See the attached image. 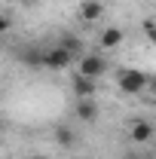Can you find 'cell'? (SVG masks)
Listing matches in <instances>:
<instances>
[{
	"instance_id": "1",
	"label": "cell",
	"mask_w": 156,
	"mask_h": 159,
	"mask_svg": "<svg viewBox=\"0 0 156 159\" xmlns=\"http://www.w3.org/2000/svg\"><path fill=\"white\" fill-rule=\"evenodd\" d=\"M117 86H119L122 95H141V92L150 86V77H147L144 70H138V67H126V70H119Z\"/></svg>"
},
{
	"instance_id": "2",
	"label": "cell",
	"mask_w": 156,
	"mask_h": 159,
	"mask_svg": "<svg viewBox=\"0 0 156 159\" xmlns=\"http://www.w3.org/2000/svg\"><path fill=\"white\" fill-rule=\"evenodd\" d=\"M77 74H83V77H89V80H101L107 74V58L98 55V52L83 55V58H77Z\"/></svg>"
},
{
	"instance_id": "3",
	"label": "cell",
	"mask_w": 156,
	"mask_h": 159,
	"mask_svg": "<svg viewBox=\"0 0 156 159\" xmlns=\"http://www.w3.org/2000/svg\"><path fill=\"white\" fill-rule=\"evenodd\" d=\"M77 55H71L64 46H52V49H46V55H43V67H49V70H64V67H71Z\"/></svg>"
},
{
	"instance_id": "4",
	"label": "cell",
	"mask_w": 156,
	"mask_h": 159,
	"mask_svg": "<svg viewBox=\"0 0 156 159\" xmlns=\"http://www.w3.org/2000/svg\"><path fill=\"white\" fill-rule=\"evenodd\" d=\"M71 92H74V98H95V92H98V80H89V77H83V74H77V77L71 80Z\"/></svg>"
},
{
	"instance_id": "5",
	"label": "cell",
	"mask_w": 156,
	"mask_h": 159,
	"mask_svg": "<svg viewBox=\"0 0 156 159\" xmlns=\"http://www.w3.org/2000/svg\"><path fill=\"white\" fill-rule=\"evenodd\" d=\"M74 113H77L80 122H95V119H98V104H95V98H80L77 104H74Z\"/></svg>"
},
{
	"instance_id": "6",
	"label": "cell",
	"mask_w": 156,
	"mask_h": 159,
	"mask_svg": "<svg viewBox=\"0 0 156 159\" xmlns=\"http://www.w3.org/2000/svg\"><path fill=\"white\" fill-rule=\"evenodd\" d=\"M129 135H132L135 144H147V141L153 138V125H150L147 119H135V122L129 125Z\"/></svg>"
},
{
	"instance_id": "7",
	"label": "cell",
	"mask_w": 156,
	"mask_h": 159,
	"mask_svg": "<svg viewBox=\"0 0 156 159\" xmlns=\"http://www.w3.org/2000/svg\"><path fill=\"white\" fill-rule=\"evenodd\" d=\"M104 16V3L101 0H83L80 3V19L83 21H98Z\"/></svg>"
},
{
	"instance_id": "8",
	"label": "cell",
	"mask_w": 156,
	"mask_h": 159,
	"mask_svg": "<svg viewBox=\"0 0 156 159\" xmlns=\"http://www.w3.org/2000/svg\"><path fill=\"white\" fill-rule=\"evenodd\" d=\"M52 135H55V144L64 147V150H71V147L77 144V132H74L71 125H64V122H58V125L52 129Z\"/></svg>"
},
{
	"instance_id": "9",
	"label": "cell",
	"mask_w": 156,
	"mask_h": 159,
	"mask_svg": "<svg viewBox=\"0 0 156 159\" xmlns=\"http://www.w3.org/2000/svg\"><path fill=\"white\" fill-rule=\"evenodd\" d=\"M122 40H126V34L119 28H104L98 43H101V49H117V46H122Z\"/></svg>"
},
{
	"instance_id": "10",
	"label": "cell",
	"mask_w": 156,
	"mask_h": 159,
	"mask_svg": "<svg viewBox=\"0 0 156 159\" xmlns=\"http://www.w3.org/2000/svg\"><path fill=\"white\" fill-rule=\"evenodd\" d=\"M61 46L71 52V55H77V58H83L86 52H83V43H80V37H74V34H64L61 37Z\"/></svg>"
},
{
	"instance_id": "11",
	"label": "cell",
	"mask_w": 156,
	"mask_h": 159,
	"mask_svg": "<svg viewBox=\"0 0 156 159\" xmlns=\"http://www.w3.org/2000/svg\"><path fill=\"white\" fill-rule=\"evenodd\" d=\"M43 55H46V52H40L37 46H28V49L21 52V61H25V64H34V67H43Z\"/></svg>"
},
{
	"instance_id": "12",
	"label": "cell",
	"mask_w": 156,
	"mask_h": 159,
	"mask_svg": "<svg viewBox=\"0 0 156 159\" xmlns=\"http://www.w3.org/2000/svg\"><path fill=\"white\" fill-rule=\"evenodd\" d=\"M144 31H147V40L156 46V19H147V21H144Z\"/></svg>"
},
{
	"instance_id": "13",
	"label": "cell",
	"mask_w": 156,
	"mask_h": 159,
	"mask_svg": "<svg viewBox=\"0 0 156 159\" xmlns=\"http://www.w3.org/2000/svg\"><path fill=\"white\" fill-rule=\"evenodd\" d=\"M9 25H12V19H9V16H3V19H0V31H9Z\"/></svg>"
},
{
	"instance_id": "14",
	"label": "cell",
	"mask_w": 156,
	"mask_h": 159,
	"mask_svg": "<svg viewBox=\"0 0 156 159\" xmlns=\"http://www.w3.org/2000/svg\"><path fill=\"white\" fill-rule=\"evenodd\" d=\"M147 89H150V92H153V95H156V74H153V77H150V86H147Z\"/></svg>"
},
{
	"instance_id": "15",
	"label": "cell",
	"mask_w": 156,
	"mask_h": 159,
	"mask_svg": "<svg viewBox=\"0 0 156 159\" xmlns=\"http://www.w3.org/2000/svg\"><path fill=\"white\" fill-rule=\"evenodd\" d=\"M25 159H49V156H40V153H31V156H25Z\"/></svg>"
},
{
	"instance_id": "16",
	"label": "cell",
	"mask_w": 156,
	"mask_h": 159,
	"mask_svg": "<svg viewBox=\"0 0 156 159\" xmlns=\"http://www.w3.org/2000/svg\"><path fill=\"white\" fill-rule=\"evenodd\" d=\"M25 3H28V0H25Z\"/></svg>"
}]
</instances>
